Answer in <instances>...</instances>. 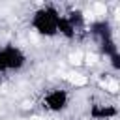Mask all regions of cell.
Returning <instances> with one entry per match:
<instances>
[{"label":"cell","mask_w":120,"mask_h":120,"mask_svg":"<svg viewBox=\"0 0 120 120\" xmlns=\"http://www.w3.org/2000/svg\"><path fill=\"white\" fill-rule=\"evenodd\" d=\"M60 19H62V11L54 4H41L32 11L28 26L36 36L43 39H54L58 38Z\"/></svg>","instance_id":"cell-1"},{"label":"cell","mask_w":120,"mask_h":120,"mask_svg":"<svg viewBox=\"0 0 120 120\" xmlns=\"http://www.w3.org/2000/svg\"><path fill=\"white\" fill-rule=\"evenodd\" d=\"M88 32L90 36L94 38L96 45H98V51L101 56L105 58H111L114 54H118V45H116V39H114V30H112V24L107 21V19H99V21H94L90 26H88Z\"/></svg>","instance_id":"cell-2"},{"label":"cell","mask_w":120,"mask_h":120,"mask_svg":"<svg viewBox=\"0 0 120 120\" xmlns=\"http://www.w3.org/2000/svg\"><path fill=\"white\" fill-rule=\"evenodd\" d=\"M28 66V54L22 47L15 43L0 45V77L21 73Z\"/></svg>","instance_id":"cell-3"},{"label":"cell","mask_w":120,"mask_h":120,"mask_svg":"<svg viewBox=\"0 0 120 120\" xmlns=\"http://www.w3.org/2000/svg\"><path fill=\"white\" fill-rule=\"evenodd\" d=\"M71 105V94L66 86H52L41 96V107L51 114H62Z\"/></svg>","instance_id":"cell-4"},{"label":"cell","mask_w":120,"mask_h":120,"mask_svg":"<svg viewBox=\"0 0 120 120\" xmlns=\"http://www.w3.org/2000/svg\"><path fill=\"white\" fill-rule=\"evenodd\" d=\"M88 114L92 120H114L118 116V107L114 103H92Z\"/></svg>","instance_id":"cell-5"}]
</instances>
